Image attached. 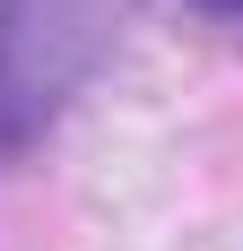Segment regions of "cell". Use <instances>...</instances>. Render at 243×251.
Returning a JSON list of instances; mask_svg holds the SVG:
<instances>
[{
  "instance_id": "6da1fadb",
  "label": "cell",
  "mask_w": 243,
  "mask_h": 251,
  "mask_svg": "<svg viewBox=\"0 0 243 251\" xmlns=\"http://www.w3.org/2000/svg\"><path fill=\"white\" fill-rule=\"evenodd\" d=\"M139 0H0V156L61 122V104L104 70Z\"/></svg>"
},
{
  "instance_id": "7a4b0ae2",
  "label": "cell",
  "mask_w": 243,
  "mask_h": 251,
  "mask_svg": "<svg viewBox=\"0 0 243 251\" xmlns=\"http://www.w3.org/2000/svg\"><path fill=\"white\" fill-rule=\"evenodd\" d=\"M200 9H209L217 26H235V35H243V0H200Z\"/></svg>"
}]
</instances>
